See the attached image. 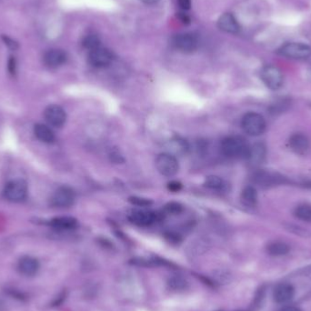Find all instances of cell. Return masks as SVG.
Segmentation results:
<instances>
[{"instance_id":"6da1fadb","label":"cell","mask_w":311,"mask_h":311,"mask_svg":"<svg viewBox=\"0 0 311 311\" xmlns=\"http://www.w3.org/2000/svg\"><path fill=\"white\" fill-rule=\"evenodd\" d=\"M221 151L229 159H245L250 155V146L240 137H228L221 142Z\"/></svg>"},{"instance_id":"7a4b0ae2","label":"cell","mask_w":311,"mask_h":311,"mask_svg":"<svg viewBox=\"0 0 311 311\" xmlns=\"http://www.w3.org/2000/svg\"><path fill=\"white\" fill-rule=\"evenodd\" d=\"M241 126L248 135L257 137L263 134L266 129V120L261 115L250 112L243 117Z\"/></svg>"},{"instance_id":"3957f363","label":"cell","mask_w":311,"mask_h":311,"mask_svg":"<svg viewBox=\"0 0 311 311\" xmlns=\"http://www.w3.org/2000/svg\"><path fill=\"white\" fill-rule=\"evenodd\" d=\"M29 193L27 182L23 180H11L6 185L4 196L8 201L18 203L24 201Z\"/></svg>"},{"instance_id":"277c9868","label":"cell","mask_w":311,"mask_h":311,"mask_svg":"<svg viewBox=\"0 0 311 311\" xmlns=\"http://www.w3.org/2000/svg\"><path fill=\"white\" fill-rule=\"evenodd\" d=\"M278 53L291 59H307L310 57L311 48L300 42H288L280 47Z\"/></svg>"},{"instance_id":"5b68a950","label":"cell","mask_w":311,"mask_h":311,"mask_svg":"<svg viewBox=\"0 0 311 311\" xmlns=\"http://www.w3.org/2000/svg\"><path fill=\"white\" fill-rule=\"evenodd\" d=\"M156 168L161 175L172 176L179 171L180 165L175 156L170 153H162L156 159Z\"/></svg>"},{"instance_id":"8992f818","label":"cell","mask_w":311,"mask_h":311,"mask_svg":"<svg viewBox=\"0 0 311 311\" xmlns=\"http://www.w3.org/2000/svg\"><path fill=\"white\" fill-rule=\"evenodd\" d=\"M76 199L75 192L69 187H60L53 193L50 198V204L54 208L65 209L74 204Z\"/></svg>"},{"instance_id":"52a82bcc","label":"cell","mask_w":311,"mask_h":311,"mask_svg":"<svg viewBox=\"0 0 311 311\" xmlns=\"http://www.w3.org/2000/svg\"><path fill=\"white\" fill-rule=\"evenodd\" d=\"M171 44L175 49L184 53H192L198 46V41L190 33L176 34L171 38Z\"/></svg>"},{"instance_id":"ba28073f","label":"cell","mask_w":311,"mask_h":311,"mask_svg":"<svg viewBox=\"0 0 311 311\" xmlns=\"http://www.w3.org/2000/svg\"><path fill=\"white\" fill-rule=\"evenodd\" d=\"M261 78L269 88L277 90L283 84V74L281 70L275 65H266L261 70Z\"/></svg>"},{"instance_id":"9c48e42d","label":"cell","mask_w":311,"mask_h":311,"mask_svg":"<svg viewBox=\"0 0 311 311\" xmlns=\"http://www.w3.org/2000/svg\"><path fill=\"white\" fill-rule=\"evenodd\" d=\"M253 181L256 184L260 186L262 188H269L272 186L282 184L286 182V180L284 176L278 175L277 173L273 172L265 171V170H259L253 175Z\"/></svg>"},{"instance_id":"30bf717a","label":"cell","mask_w":311,"mask_h":311,"mask_svg":"<svg viewBox=\"0 0 311 311\" xmlns=\"http://www.w3.org/2000/svg\"><path fill=\"white\" fill-rule=\"evenodd\" d=\"M46 120L50 126L61 127L66 120V114L64 108L58 105H50L44 112Z\"/></svg>"},{"instance_id":"8fae6325","label":"cell","mask_w":311,"mask_h":311,"mask_svg":"<svg viewBox=\"0 0 311 311\" xmlns=\"http://www.w3.org/2000/svg\"><path fill=\"white\" fill-rule=\"evenodd\" d=\"M113 60V55L109 50L99 47L98 49L90 51L88 61L96 68H105L110 65Z\"/></svg>"},{"instance_id":"7c38bea8","label":"cell","mask_w":311,"mask_h":311,"mask_svg":"<svg viewBox=\"0 0 311 311\" xmlns=\"http://www.w3.org/2000/svg\"><path fill=\"white\" fill-rule=\"evenodd\" d=\"M68 59V55L62 49H50L46 52L43 62L49 69H57L64 65Z\"/></svg>"},{"instance_id":"4fadbf2b","label":"cell","mask_w":311,"mask_h":311,"mask_svg":"<svg viewBox=\"0 0 311 311\" xmlns=\"http://www.w3.org/2000/svg\"><path fill=\"white\" fill-rule=\"evenodd\" d=\"M294 287L288 283H280L276 286L273 291L275 302L278 304H286L294 298Z\"/></svg>"},{"instance_id":"5bb4252c","label":"cell","mask_w":311,"mask_h":311,"mask_svg":"<svg viewBox=\"0 0 311 311\" xmlns=\"http://www.w3.org/2000/svg\"><path fill=\"white\" fill-rule=\"evenodd\" d=\"M291 149L299 155H306L310 149V141L307 136L302 133H296L290 139Z\"/></svg>"},{"instance_id":"9a60e30c","label":"cell","mask_w":311,"mask_h":311,"mask_svg":"<svg viewBox=\"0 0 311 311\" xmlns=\"http://www.w3.org/2000/svg\"><path fill=\"white\" fill-rule=\"evenodd\" d=\"M159 214L146 210H137L132 212L129 217L132 223L139 227L150 226L159 219Z\"/></svg>"},{"instance_id":"2e32d148","label":"cell","mask_w":311,"mask_h":311,"mask_svg":"<svg viewBox=\"0 0 311 311\" xmlns=\"http://www.w3.org/2000/svg\"><path fill=\"white\" fill-rule=\"evenodd\" d=\"M17 269L19 270L21 274L25 275L27 277H32L37 273L39 270V262L37 258L26 256L19 259L17 264Z\"/></svg>"},{"instance_id":"e0dca14e","label":"cell","mask_w":311,"mask_h":311,"mask_svg":"<svg viewBox=\"0 0 311 311\" xmlns=\"http://www.w3.org/2000/svg\"><path fill=\"white\" fill-rule=\"evenodd\" d=\"M217 26L222 31L230 34H237L240 29L236 17L230 13L223 14L217 20Z\"/></svg>"},{"instance_id":"ac0fdd59","label":"cell","mask_w":311,"mask_h":311,"mask_svg":"<svg viewBox=\"0 0 311 311\" xmlns=\"http://www.w3.org/2000/svg\"><path fill=\"white\" fill-rule=\"evenodd\" d=\"M49 226L59 231H66V230L77 229L78 227V222L75 217H54L49 221Z\"/></svg>"},{"instance_id":"d6986e66","label":"cell","mask_w":311,"mask_h":311,"mask_svg":"<svg viewBox=\"0 0 311 311\" xmlns=\"http://www.w3.org/2000/svg\"><path fill=\"white\" fill-rule=\"evenodd\" d=\"M34 133L38 140L43 143L51 144L56 140V136L53 130L47 125L38 123L34 127Z\"/></svg>"},{"instance_id":"ffe728a7","label":"cell","mask_w":311,"mask_h":311,"mask_svg":"<svg viewBox=\"0 0 311 311\" xmlns=\"http://www.w3.org/2000/svg\"><path fill=\"white\" fill-rule=\"evenodd\" d=\"M266 158V147L262 143H257L250 147V155L248 160L254 166L261 164Z\"/></svg>"},{"instance_id":"44dd1931","label":"cell","mask_w":311,"mask_h":311,"mask_svg":"<svg viewBox=\"0 0 311 311\" xmlns=\"http://www.w3.org/2000/svg\"><path fill=\"white\" fill-rule=\"evenodd\" d=\"M168 288L171 290L172 291H185L188 290L189 286V282L187 278L182 277L181 275H173L171 277H169L168 279Z\"/></svg>"},{"instance_id":"7402d4cb","label":"cell","mask_w":311,"mask_h":311,"mask_svg":"<svg viewBox=\"0 0 311 311\" xmlns=\"http://www.w3.org/2000/svg\"><path fill=\"white\" fill-rule=\"evenodd\" d=\"M290 246L286 244L285 242L275 241L270 243L266 247V251L270 256L273 257H280L284 256L290 252Z\"/></svg>"},{"instance_id":"603a6c76","label":"cell","mask_w":311,"mask_h":311,"mask_svg":"<svg viewBox=\"0 0 311 311\" xmlns=\"http://www.w3.org/2000/svg\"><path fill=\"white\" fill-rule=\"evenodd\" d=\"M241 199L243 204L246 206L251 207V208L255 207L258 202V193H257L256 188L252 186L246 187L242 191Z\"/></svg>"},{"instance_id":"cb8c5ba5","label":"cell","mask_w":311,"mask_h":311,"mask_svg":"<svg viewBox=\"0 0 311 311\" xmlns=\"http://www.w3.org/2000/svg\"><path fill=\"white\" fill-rule=\"evenodd\" d=\"M169 148L175 154L183 155V154H186L188 152V144L184 139L176 138V139H172L171 141H170Z\"/></svg>"},{"instance_id":"d4e9b609","label":"cell","mask_w":311,"mask_h":311,"mask_svg":"<svg viewBox=\"0 0 311 311\" xmlns=\"http://www.w3.org/2000/svg\"><path fill=\"white\" fill-rule=\"evenodd\" d=\"M205 186L210 189L215 190H223L226 188V183L224 180L217 176H209L206 179Z\"/></svg>"},{"instance_id":"484cf974","label":"cell","mask_w":311,"mask_h":311,"mask_svg":"<svg viewBox=\"0 0 311 311\" xmlns=\"http://www.w3.org/2000/svg\"><path fill=\"white\" fill-rule=\"evenodd\" d=\"M296 217L300 220L311 222V206L310 205L303 204L299 206L295 210Z\"/></svg>"},{"instance_id":"4316f807","label":"cell","mask_w":311,"mask_h":311,"mask_svg":"<svg viewBox=\"0 0 311 311\" xmlns=\"http://www.w3.org/2000/svg\"><path fill=\"white\" fill-rule=\"evenodd\" d=\"M231 276L229 274V272L224 271V270H217L215 272H213L212 278L214 284L216 285H223L227 284L230 281Z\"/></svg>"},{"instance_id":"83f0119b","label":"cell","mask_w":311,"mask_h":311,"mask_svg":"<svg viewBox=\"0 0 311 311\" xmlns=\"http://www.w3.org/2000/svg\"><path fill=\"white\" fill-rule=\"evenodd\" d=\"M83 46L88 49L90 51H92L94 49H98L100 47V40L97 36L95 35H90L84 38L83 40Z\"/></svg>"},{"instance_id":"f1b7e54d","label":"cell","mask_w":311,"mask_h":311,"mask_svg":"<svg viewBox=\"0 0 311 311\" xmlns=\"http://www.w3.org/2000/svg\"><path fill=\"white\" fill-rule=\"evenodd\" d=\"M165 211L168 214L176 215V214H180L182 211V206L179 203L171 202V203H168V205L165 206Z\"/></svg>"},{"instance_id":"f546056e","label":"cell","mask_w":311,"mask_h":311,"mask_svg":"<svg viewBox=\"0 0 311 311\" xmlns=\"http://www.w3.org/2000/svg\"><path fill=\"white\" fill-rule=\"evenodd\" d=\"M129 201H130L132 204L137 205L139 207H147L149 205L152 204V201L147 198H143V197H139V196H132L129 197Z\"/></svg>"},{"instance_id":"4dcf8cb0","label":"cell","mask_w":311,"mask_h":311,"mask_svg":"<svg viewBox=\"0 0 311 311\" xmlns=\"http://www.w3.org/2000/svg\"><path fill=\"white\" fill-rule=\"evenodd\" d=\"M3 40H4L5 44L8 46V48L12 50H16L18 49V44L16 43V41L13 40L12 38L7 37V36H3L2 37Z\"/></svg>"},{"instance_id":"1f68e13d","label":"cell","mask_w":311,"mask_h":311,"mask_svg":"<svg viewBox=\"0 0 311 311\" xmlns=\"http://www.w3.org/2000/svg\"><path fill=\"white\" fill-rule=\"evenodd\" d=\"M8 71L11 75H15L16 71V62L15 57H11L8 60Z\"/></svg>"},{"instance_id":"d6a6232c","label":"cell","mask_w":311,"mask_h":311,"mask_svg":"<svg viewBox=\"0 0 311 311\" xmlns=\"http://www.w3.org/2000/svg\"><path fill=\"white\" fill-rule=\"evenodd\" d=\"M168 189L170 190V191H173V192H177V191H180L181 188H182V185L180 182H177V181H172L170 182L169 184H168Z\"/></svg>"},{"instance_id":"836d02e7","label":"cell","mask_w":311,"mask_h":311,"mask_svg":"<svg viewBox=\"0 0 311 311\" xmlns=\"http://www.w3.org/2000/svg\"><path fill=\"white\" fill-rule=\"evenodd\" d=\"M179 6L183 10H188L191 8V0H179Z\"/></svg>"},{"instance_id":"e575fe53","label":"cell","mask_w":311,"mask_h":311,"mask_svg":"<svg viewBox=\"0 0 311 311\" xmlns=\"http://www.w3.org/2000/svg\"><path fill=\"white\" fill-rule=\"evenodd\" d=\"M65 299V292H62V293H60V294L57 296V299H54L53 303H52V306H54V307H57V306H59V305H60V304H61V303L64 301V299Z\"/></svg>"},{"instance_id":"d590c367","label":"cell","mask_w":311,"mask_h":311,"mask_svg":"<svg viewBox=\"0 0 311 311\" xmlns=\"http://www.w3.org/2000/svg\"><path fill=\"white\" fill-rule=\"evenodd\" d=\"M179 18L184 24H189L190 23V17L185 13H179Z\"/></svg>"},{"instance_id":"8d00e7d4","label":"cell","mask_w":311,"mask_h":311,"mask_svg":"<svg viewBox=\"0 0 311 311\" xmlns=\"http://www.w3.org/2000/svg\"><path fill=\"white\" fill-rule=\"evenodd\" d=\"M280 311H302V310H301V309H300V308H299V307H291V306H290V307H284V308H282V309H281V310H280Z\"/></svg>"},{"instance_id":"74e56055","label":"cell","mask_w":311,"mask_h":311,"mask_svg":"<svg viewBox=\"0 0 311 311\" xmlns=\"http://www.w3.org/2000/svg\"><path fill=\"white\" fill-rule=\"evenodd\" d=\"M141 1L144 2L145 4L151 5L155 4L156 2H158L159 0H141Z\"/></svg>"}]
</instances>
